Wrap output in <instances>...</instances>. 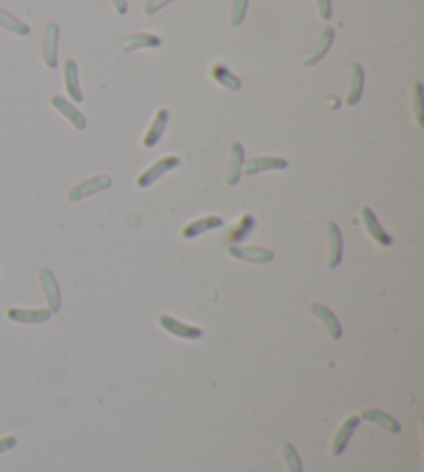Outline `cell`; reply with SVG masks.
Instances as JSON below:
<instances>
[{"mask_svg":"<svg viewBox=\"0 0 424 472\" xmlns=\"http://www.w3.org/2000/svg\"><path fill=\"white\" fill-rule=\"evenodd\" d=\"M39 282H42V290H44V297L48 301V307L52 313L60 311V305H62V299H60V286L54 278V274L50 270H39Z\"/></svg>","mask_w":424,"mask_h":472,"instance_id":"9","label":"cell"},{"mask_svg":"<svg viewBox=\"0 0 424 472\" xmlns=\"http://www.w3.org/2000/svg\"><path fill=\"white\" fill-rule=\"evenodd\" d=\"M360 216H362V224H364V228H366L369 236H371L375 243H379L381 247H391V245H394L391 234H387V230L381 226L379 218L375 216V211H373L371 207H362Z\"/></svg>","mask_w":424,"mask_h":472,"instance_id":"6","label":"cell"},{"mask_svg":"<svg viewBox=\"0 0 424 472\" xmlns=\"http://www.w3.org/2000/svg\"><path fill=\"white\" fill-rule=\"evenodd\" d=\"M253 228H255V218H253L251 213H245V216L236 222V226L230 230L228 238H230L232 243H240V241H245V238L251 234Z\"/></svg>","mask_w":424,"mask_h":472,"instance_id":"24","label":"cell"},{"mask_svg":"<svg viewBox=\"0 0 424 472\" xmlns=\"http://www.w3.org/2000/svg\"><path fill=\"white\" fill-rule=\"evenodd\" d=\"M362 419H364V421H371V423H375V425H379V427H383V429L389 431V433H400V431H402L400 421L394 419L391 414L379 410V408H366V410H362Z\"/></svg>","mask_w":424,"mask_h":472,"instance_id":"19","label":"cell"},{"mask_svg":"<svg viewBox=\"0 0 424 472\" xmlns=\"http://www.w3.org/2000/svg\"><path fill=\"white\" fill-rule=\"evenodd\" d=\"M242 164H245V148H242V143H232V150H230V166H228V176H226V182H228L230 186H234V184L240 180Z\"/></svg>","mask_w":424,"mask_h":472,"instance_id":"21","label":"cell"},{"mask_svg":"<svg viewBox=\"0 0 424 472\" xmlns=\"http://www.w3.org/2000/svg\"><path fill=\"white\" fill-rule=\"evenodd\" d=\"M172 2H176V0H147V2L143 4V12H145V15H155L157 10H161L164 6H168V4H172Z\"/></svg>","mask_w":424,"mask_h":472,"instance_id":"28","label":"cell"},{"mask_svg":"<svg viewBox=\"0 0 424 472\" xmlns=\"http://www.w3.org/2000/svg\"><path fill=\"white\" fill-rule=\"evenodd\" d=\"M50 104H52V108H54L56 112H60L77 131H85V129H87L85 114H83L73 102H69L67 98H60V96H52V98H50Z\"/></svg>","mask_w":424,"mask_h":472,"instance_id":"5","label":"cell"},{"mask_svg":"<svg viewBox=\"0 0 424 472\" xmlns=\"http://www.w3.org/2000/svg\"><path fill=\"white\" fill-rule=\"evenodd\" d=\"M358 425H360V417H358V414H352V417H348V419L342 423V427L337 429V433H335V437H333V446H331V454H333V456L344 454V450H346V446H348V442H350V437L354 435V431H356Z\"/></svg>","mask_w":424,"mask_h":472,"instance_id":"12","label":"cell"},{"mask_svg":"<svg viewBox=\"0 0 424 472\" xmlns=\"http://www.w3.org/2000/svg\"><path fill=\"white\" fill-rule=\"evenodd\" d=\"M0 27L6 29V31H10V33H15V35H21V37H25V35L31 33V27L25 21L17 19L15 15H10L4 8H0Z\"/></svg>","mask_w":424,"mask_h":472,"instance_id":"23","label":"cell"},{"mask_svg":"<svg viewBox=\"0 0 424 472\" xmlns=\"http://www.w3.org/2000/svg\"><path fill=\"white\" fill-rule=\"evenodd\" d=\"M423 98H424L423 83H414V85H412V110H414V119H416V125H418V127H423L424 125Z\"/></svg>","mask_w":424,"mask_h":472,"instance_id":"25","label":"cell"},{"mask_svg":"<svg viewBox=\"0 0 424 472\" xmlns=\"http://www.w3.org/2000/svg\"><path fill=\"white\" fill-rule=\"evenodd\" d=\"M315 2H317V10H319V17H321L323 21L331 19V15H333V6H331V0H315Z\"/></svg>","mask_w":424,"mask_h":472,"instance_id":"29","label":"cell"},{"mask_svg":"<svg viewBox=\"0 0 424 472\" xmlns=\"http://www.w3.org/2000/svg\"><path fill=\"white\" fill-rule=\"evenodd\" d=\"M110 4L116 8L118 15H127V10H129V2L127 0H110Z\"/></svg>","mask_w":424,"mask_h":472,"instance_id":"31","label":"cell"},{"mask_svg":"<svg viewBox=\"0 0 424 472\" xmlns=\"http://www.w3.org/2000/svg\"><path fill=\"white\" fill-rule=\"evenodd\" d=\"M247 10H249V0H234L232 2V15H230V23L234 27L242 25L245 17H247Z\"/></svg>","mask_w":424,"mask_h":472,"instance_id":"27","label":"cell"},{"mask_svg":"<svg viewBox=\"0 0 424 472\" xmlns=\"http://www.w3.org/2000/svg\"><path fill=\"white\" fill-rule=\"evenodd\" d=\"M112 186V178L106 176V174H98V176H91V178H85L81 180L79 184L71 186L69 193H67V199L69 201H81L85 197H91L94 193H100V191H106Z\"/></svg>","mask_w":424,"mask_h":472,"instance_id":"1","label":"cell"},{"mask_svg":"<svg viewBox=\"0 0 424 472\" xmlns=\"http://www.w3.org/2000/svg\"><path fill=\"white\" fill-rule=\"evenodd\" d=\"M161 46V37L159 35H153V33H131L125 42H123V50L125 52H135V50H141V48H159Z\"/></svg>","mask_w":424,"mask_h":472,"instance_id":"20","label":"cell"},{"mask_svg":"<svg viewBox=\"0 0 424 472\" xmlns=\"http://www.w3.org/2000/svg\"><path fill=\"white\" fill-rule=\"evenodd\" d=\"M310 313L315 315V317L325 325V329L329 331V335H331L333 340H339V338H342V333H344L342 323H339V319L335 317V313H333L331 309H327V307L315 303V305H310Z\"/></svg>","mask_w":424,"mask_h":472,"instance_id":"17","label":"cell"},{"mask_svg":"<svg viewBox=\"0 0 424 472\" xmlns=\"http://www.w3.org/2000/svg\"><path fill=\"white\" fill-rule=\"evenodd\" d=\"M211 79H213L220 87H226V89H230V91H238V89L242 87V81H240L234 73H230L224 64H213V69H211Z\"/></svg>","mask_w":424,"mask_h":472,"instance_id":"22","label":"cell"},{"mask_svg":"<svg viewBox=\"0 0 424 472\" xmlns=\"http://www.w3.org/2000/svg\"><path fill=\"white\" fill-rule=\"evenodd\" d=\"M362 91H364V69L358 62H354L350 64V85L346 94V104L356 106L362 98Z\"/></svg>","mask_w":424,"mask_h":472,"instance_id":"13","label":"cell"},{"mask_svg":"<svg viewBox=\"0 0 424 472\" xmlns=\"http://www.w3.org/2000/svg\"><path fill=\"white\" fill-rule=\"evenodd\" d=\"M282 454L285 464H288V472H304V469H302V460H300V456H298V452H296V448H294L292 444H288V442L283 444Z\"/></svg>","mask_w":424,"mask_h":472,"instance_id":"26","label":"cell"},{"mask_svg":"<svg viewBox=\"0 0 424 472\" xmlns=\"http://www.w3.org/2000/svg\"><path fill=\"white\" fill-rule=\"evenodd\" d=\"M333 42H335V29H333V27H325V29L321 31V35H319V42L300 58V62H302L304 67L317 64L321 58H325V54L329 52V48L333 46Z\"/></svg>","mask_w":424,"mask_h":472,"instance_id":"4","label":"cell"},{"mask_svg":"<svg viewBox=\"0 0 424 472\" xmlns=\"http://www.w3.org/2000/svg\"><path fill=\"white\" fill-rule=\"evenodd\" d=\"M224 226V220L218 218V216H205V218H199V220H193L188 222L184 228H182V236L184 238H197L199 234L207 232V230H215V228H222Z\"/></svg>","mask_w":424,"mask_h":472,"instance_id":"15","label":"cell"},{"mask_svg":"<svg viewBox=\"0 0 424 472\" xmlns=\"http://www.w3.org/2000/svg\"><path fill=\"white\" fill-rule=\"evenodd\" d=\"M157 323H159L166 331H170L172 335L182 338V340H199V338L203 335V329H201V327H197V325H188V323H182V321H178V319L170 317V315H159Z\"/></svg>","mask_w":424,"mask_h":472,"instance_id":"7","label":"cell"},{"mask_svg":"<svg viewBox=\"0 0 424 472\" xmlns=\"http://www.w3.org/2000/svg\"><path fill=\"white\" fill-rule=\"evenodd\" d=\"M230 257L238 259V261H247V263H270L274 261V253L270 249L263 247H240V245H232L228 249Z\"/></svg>","mask_w":424,"mask_h":472,"instance_id":"8","label":"cell"},{"mask_svg":"<svg viewBox=\"0 0 424 472\" xmlns=\"http://www.w3.org/2000/svg\"><path fill=\"white\" fill-rule=\"evenodd\" d=\"M180 164V157L176 156H166L155 159L147 170H143L141 174L137 176V186L139 189H147L149 184H153L159 176H164L166 172H170L172 168H176Z\"/></svg>","mask_w":424,"mask_h":472,"instance_id":"3","label":"cell"},{"mask_svg":"<svg viewBox=\"0 0 424 472\" xmlns=\"http://www.w3.org/2000/svg\"><path fill=\"white\" fill-rule=\"evenodd\" d=\"M62 75H64V87H67L69 98H73L75 102H81L83 94H81V87H79V67H77V62L73 58L64 60Z\"/></svg>","mask_w":424,"mask_h":472,"instance_id":"18","label":"cell"},{"mask_svg":"<svg viewBox=\"0 0 424 472\" xmlns=\"http://www.w3.org/2000/svg\"><path fill=\"white\" fill-rule=\"evenodd\" d=\"M285 168H288V161L283 157H253L245 164V174H261V172H267V170H285Z\"/></svg>","mask_w":424,"mask_h":472,"instance_id":"16","label":"cell"},{"mask_svg":"<svg viewBox=\"0 0 424 472\" xmlns=\"http://www.w3.org/2000/svg\"><path fill=\"white\" fill-rule=\"evenodd\" d=\"M6 317L15 323H23V325H39L46 323L52 311L50 309H19V307H10L6 311Z\"/></svg>","mask_w":424,"mask_h":472,"instance_id":"10","label":"cell"},{"mask_svg":"<svg viewBox=\"0 0 424 472\" xmlns=\"http://www.w3.org/2000/svg\"><path fill=\"white\" fill-rule=\"evenodd\" d=\"M166 125H168V110H166V108H159V110L155 112V116H153V121H151V125H149L145 137H143V148H147V150L155 148V146L159 143L164 131H166Z\"/></svg>","mask_w":424,"mask_h":472,"instance_id":"14","label":"cell"},{"mask_svg":"<svg viewBox=\"0 0 424 472\" xmlns=\"http://www.w3.org/2000/svg\"><path fill=\"white\" fill-rule=\"evenodd\" d=\"M327 241H329V257H327V265L329 268H337L342 263L344 257V238H342V230L335 222L327 224Z\"/></svg>","mask_w":424,"mask_h":472,"instance_id":"11","label":"cell"},{"mask_svg":"<svg viewBox=\"0 0 424 472\" xmlns=\"http://www.w3.org/2000/svg\"><path fill=\"white\" fill-rule=\"evenodd\" d=\"M58 40H60V25L50 21L42 35V58L48 69L58 67Z\"/></svg>","mask_w":424,"mask_h":472,"instance_id":"2","label":"cell"},{"mask_svg":"<svg viewBox=\"0 0 424 472\" xmlns=\"http://www.w3.org/2000/svg\"><path fill=\"white\" fill-rule=\"evenodd\" d=\"M15 446H17V437H12V435H8V437H0V454H4V452L12 450Z\"/></svg>","mask_w":424,"mask_h":472,"instance_id":"30","label":"cell"}]
</instances>
